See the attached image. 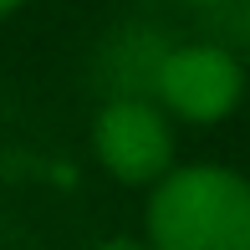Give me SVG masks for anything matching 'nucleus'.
Returning <instances> with one entry per match:
<instances>
[{
  "mask_svg": "<svg viewBox=\"0 0 250 250\" xmlns=\"http://www.w3.org/2000/svg\"><path fill=\"white\" fill-rule=\"evenodd\" d=\"M148 250H250V179L220 164L168 168L148 199Z\"/></svg>",
  "mask_w": 250,
  "mask_h": 250,
  "instance_id": "nucleus-1",
  "label": "nucleus"
},
{
  "mask_svg": "<svg viewBox=\"0 0 250 250\" xmlns=\"http://www.w3.org/2000/svg\"><path fill=\"white\" fill-rule=\"evenodd\" d=\"M245 92V72L220 46H179L158 62V97L189 123H220Z\"/></svg>",
  "mask_w": 250,
  "mask_h": 250,
  "instance_id": "nucleus-3",
  "label": "nucleus"
},
{
  "mask_svg": "<svg viewBox=\"0 0 250 250\" xmlns=\"http://www.w3.org/2000/svg\"><path fill=\"white\" fill-rule=\"evenodd\" d=\"M97 250H148V245H138V240H128V235H118V240H102Z\"/></svg>",
  "mask_w": 250,
  "mask_h": 250,
  "instance_id": "nucleus-4",
  "label": "nucleus"
},
{
  "mask_svg": "<svg viewBox=\"0 0 250 250\" xmlns=\"http://www.w3.org/2000/svg\"><path fill=\"white\" fill-rule=\"evenodd\" d=\"M97 158L107 164L112 179L123 184H158L174 164V133H168V118L153 107V102L138 97H118L97 112L92 128Z\"/></svg>",
  "mask_w": 250,
  "mask_h": 250,
  "instance_id": "nucleus-2",
  "label": "nucleus"
},
{
  "mask_svg": "<svg viewBox=\"0 0 250 250\" xmlns=\"http://www.w3.org/2000/svg\"><path fill=\"white\" fill-rule=\"evenodd\" d=\"M21 5V0H0V16H5V10H16Z\"/></svg>",
  "mask_w": 250,
  "mask_h": 250,
  "instance_id": "nucleus-5",
  "label": "nucleus"
}]
</instances>
